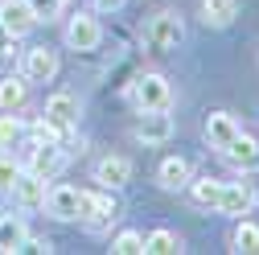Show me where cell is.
Listing matches in <instances>:
<instances>
[{
	"instance_id": "17",
	"label": "cell",
	"mask_w": 259,
	"mask_h": 255,
	"mask_svg": "<svg viewBox=\"0 0 259 255\" xmlns=\"http://www.w3.org/2000/svg\"><path fill=\"white\" fill-rule=\"evenodd\" d=\"M29 103V78H0V111H21Z\"/></svg>"
},
{
	"instance_id": "32",
	"label": "cell",
	"mask_w": 259,
	"mask_h": 255,
	"mask_svg": "<svg viewBox=\"0 0 259 255\" xmlns=\"http://www.w3.org/2000/svg\"><path fill=\"white\" fill-rule=\"evenodd\" d=\"M0 148H5V144H0Z\"/></svg>"
},
{
	"instance_id": "7",
	"label": "cell",
	"mask_w": 259,
	"mask_h": 255,
	"mask_svg": "<svg viewBox=\"0 0 259 255\" xmlns=\"http://www.w3.org/2000/svg\"><path fill=\"white\" fill-rule=\"evenodd\" d=\"M222 156H226V165H231V169H239V173H255V169H259V140L247 136L243 128H239V136L222 148Z\"/></svg>"
},
{
	"instance_id": "5",
	"label": "cell",
	"mask_w": 259,
	"mask_h": 255,
	"mask_svg": "<svg viewBox=\"0 0 259 255\" xmlns=\"http://www.w3.org/2000/svg\"><path fill=\"white\" fill-rule=\"evenodd\" d=\"M132 136H136L140 144H169V140H173V115H169V107H160V111H140Z\"/></svg>"
},
{
	"instance_id": "1",
	"label": "cell",
	"mask_w": 259,
	"mask_h": 255,
	"mask_svg": "<svg viewBox=\"0 0 259 255\" xmlns=\"http://www.w3.org/2000/svg\"><path fill=\"white\" fill-rule=\"evenodd\" d=\"M78 218L87 222L91 231H103V227H111V222L119 218V206H115V198H111V189H78Z\"/></svg>"
},
{
	"instance_id": "11",
	"label": "cell",
	"mask_w": 259,
	"mask_h": 255,
	"mask_svg": "<svg viewBox=\"0 0 259 255\" xmlns=\"http://www.w3.org/2000/svg\"><path fill=\"white\" fill-rule=\"evenodd\" d=\"M58 222H74L78 218V189L74 185H54L46 189V202H41Z\"/></svg>"
},
{
	"instance_id": "20",
	"label": "cell",
	"mask_w": 259,
	"mask_h": 255,
	"mask_svg": "<svg viewBox=\"0 0 259 255\" xmlns=\"http://www.w3.org/2000/svg\"><path fill=\"white\" fill-rule=\"evenodd\" d=\"M189 194H193V206H202V210H218V198H222V181H218V177L189 181Z\"/></svg>"
},
{
	"instance_id": "24",
	"label": "cell",
	"mask_w": 259,
	"mask_h": 255,
	"mask_svg": "<svg viewBox=\"0 0 259 255\" xmlns=\"http://www.w3.org/2000/svg\"><path fill=\"white\" fill-rule=\"evenodd\" d=\"M21 136H25L21 115H17V111H5V115H0V144H5V148H13Z\"/></svg>"
},
{
	"instance_id": "9",
	"label": "cell",
	"mask_w": 259,
	"mask_h": 255,
	"mask_svg": "<svg viewBox=\"0 0 259 255\" xmlns=\"http://www.w3.org/2000/svg\"><path fill=\"white\" fill-rule=\"evenodd\" d=\"M78 115H82V107H78L74 95H66V91H58V95H50V99H46V119L58 123L62 132L78 128Z\"/></svg>"
},
{
	"instance_id": "19",
	"label": "cell",
	"mask_w": 259,
	"mask_h": 255,
	"mask_svg": "<svg viewBox=\"0 0 259 255\" xmlns=\"http://www.w3.org/2000/svg\"><path fill=\"white\" fill-rule=\"evenodd\" d=\"M29 227H25V218L17 214H0V251H21Z\"/></svg>"
},
{
	"instance_id": "10",
	"label": "cell",
	"mask_w": 259,
	"mask_h": 255,
	"mask_svg": "<svg viewBox=\"0 0 259 255\" xmlns=\"http://www.w3.org/2000/svg\"><path fill=\"white\" fill-rule=\"evenodd\" d=\"M54 74H58V54L50 46L25 50V78L29 82H54Z\"/></svg>"
},
{
	"instance_id": "23",
	"label": "cell",
	"mask_w": 259,
	"mask_h": 255,
	"mask_svg": "<svg viewBox=\"0 0 259 255\" xmlns=\"http://www.w3.org/2000/svg\"><path fill=\"white\" fill-rule=\"evenodd\" d=\"M144 251H148V255H173V251H181V239H177L173 231L160 227V231H152V235L144 239Z\"/></svg>"
},
{
	"instance_id": "27",
	"label": "cell",
	"mask_w": 259,
	"mask_h": 255,
	"mask_svg": "<svg viewBox=\"0 0 259 255\" xmlns=\"http://www.w3.org/2000/svg\"><path fill=\"white\" fill-rule=\"evenodd\" d=\"M29 9H33L37 21H54L62 13V0H29Z\"/></svg>"
},
{
	"instance_id": "31",
	"label": "cell",
	"mask_w": 259,
	"mask_h": 255,
	"mask_svg": "<svg viewBox=\"0 0 259 255\" xmlns=\"http://www.w3.org/2000/svg\"><path fill=\"white\" fill-rule=\"evenodd\" d=\"M62 5H66V0H62Z\"/></svg>"
},
{
	"instance_id": "15",
	"label": "cell",
	"mask_w": 259,
	"mask_h": 255,
	"mask_svg": "<svg viewBox=\"0 0 259 255\" xmlns=\"http://www.w3.org/2000/svg\"><path fill=\"white\" fill-rule=\"evenodd\" d=\"M156 181L165 185V189H185L193 181V165L185 161V156H165L160 169H156Z\"/></svg>"
},
{
	"instance_id": "3",
	"label": "cell",
	"mask_w": 259,
	"mask_h": 255,
	"mask_svg": "<svg viewBox=\"0 0 259 255\" xmlns=\"http://www.w3.org/2000/svg\"><path fill=\"white\" fill-rule=\"evenodd\" d=\"M169 99H173V87L165 74H140L132 82V103L140 111H160V107H169Z\"/></svg>"
},
{
	"instance_id": "30",
	"label": "cell",
	"mask_w": 259,
	"mask_h": 255,
	"mask_svg": "<svg viewBox=\"0 0 259 255\" xmlns=\"http://www.w3.org/2000/svg\"><path fill=\"white\" fill-rule=\"evenodd\" d=\"M95 9H99V13H119L123 0H95Z\"/></svg>"
},
{
	"instance_id": "16",
	"label": "cell",
	"mask_w": 259,
	"mask_h": 255,
	"mask_svg": "<svg viewBox=\"0 0 259 255\" xmlns=\"http://www.w3.org/2000/svg\"><path fill=\"white\" fill-rule=\"evenodd\" d=\"M9 194H13V198H17L21 206H25V210H37V206L46 202V181L21 169V177L13 181V189H9Z\"/></svg>"
},
{
	"instance_id": "22",
	"label": "cell",
	"mask_w": 259,
	"mask_h": 255,
	"mask_svg": "<svg viewBox=\"0 0 259 255\" xmlns=\"http://www.w3.org/2000/svg\"><path fill=\"white\" fill-rule=\"evenodd\" d=\"M25 132H29V140H33V144H66V136H70V132H62L58 123H50L46 115H41V119H33V123L25 128Z\"/></svg>"
},
{
	"instance_id": "6",
	"label": "cell",
	"mask_w": 259,
	"mask_h": 255,
	"mask_svg": "<svg viewBox=\"0 0 259 255\" xmlns=\"http://www.w3.org/2000/svg\"><path fill=\"white\" fill-rule=\"evenodd\" d=\"M99 41H103V29H99V21H95L91 13L70 17V25H66V46L70 50L91 54V50H99Z\"/></svg>"
},
{
	"instance_id": "28",
	"label": "cell",
	"mask_w": 259,
	"mask_h": 255,
	"mask_svg": "<svg viewBox=\"0 0 259 255\" xmlns=\"http://www.w3.org/2000/svg\"><path fill=\"white\" fill-rule=\"evenodd\" d=\"M13 50H17V33L0 21V54H13Z\"/></svg>"
},
{
	"instance_id": "25",
	"label": "cell",
	"mask_w": 259,
	"mask_h": 255,
	"mask_svg": "<svg viewBox=\"0 0 259 255\" xmlns=\"http://www.w3.org/2000/svg\"><path fill=\"white\" fill-rule=\"evenodd\" d=\"M111 251H115V255H140V251H144V235H140V231H119V235L111 239Z\"/></svg>"
},
{
	"instance_id": "13",
	"label": "cell",
	"mask_w": 259,
	"mask_h": 255,
	"mask_svg": "<svg viewBox=\"0 0 259 255\" xmlns=\"http://www.w3.org/2000/svg\"><path fill=\"white\" fill-rule=\"evenodd\" d=\"M95 181L103 189H123L132 181V161H127V156H103V161L95 165Z\"/></svg>"
},
{
	"instance_id": "18",
	"label": "cell",
	"mask_w": 259,
	"mask_h": 255,
	"mask_svg": "<svg viewBox=\"0 0 259 255\" xmlns=\"http://www.w3.org/2000/svg\"><path fill=\"white\" fill-rule=\"evenodd\" d=\"M239 17V0H202V21L210 29H226Z\"/></svg>"
},
{
	"instance_id": "14",
	"label": "cell",
	"mask_w": 259,
	"mask_h": 255,
	"mask_svg": "<svg viewBox=\"0 0 259 255\" xmlns=\"http://www.w3.org/2000/svg\"><path fill=\"white\" fill-rule=\"evenodd\" d=\"M0 21H5L17 37H25L29 29L37 25V17H33V9H29V0H0Z\"/></svg>"
},
{
	"instance_id": "29",
	"label": "cell",
	"mask_w": 259,
	"mask_h": 255,
	"mask_svg": "<svg viewBox=\"0 0 259 255\" xmlns=\"http://www.w3.org/2000/svg\"><path fill=\"white\" fill-rule=\"evenodd\" d=\"M21 251H33V255H50V243H46V239H33V235H25Z\"/></svg>"
},
{
	"instance_id": "26",
	"label": "cell",
	"mask_w": 259,
	"mask_h": 255,
	"mask_svg": "<svg viewBox=\"0 0 259 255\" xmlns=\"http://www.w3.org/2000/svg\"><path fill=\"white\" fill-rule=\"evenodd\" d=\"M17 177H21V165L13 161V156H5V152H0V194H9Z\"/></svg>"
},
{
	"instance_id": "2",
	"label": "cell",
	"mask_w": 259,
	"mask_h": 255,
	"mask_svg": "<svg viewBox=\"0 0 259 255\" xmlns=\"http://www.w3.org/2000/svg\"><path fill=\"white\" fill-rule=\"evenodd\" d=\"M144 41H148L152 50H177V46L185 41V25H181V17H177L173 9L156 13V17L144 25Z\"/></svg>"
},
{
	"instance_id": "12",
	"label": "cell",
	"mask_w": 259,
	"mask_h": 255,
	"mask_svg": "<svg viewBox=\"0 0 259 255\" xmlns=\"http://www.w3.org/2000/svg\"><path fill=\"white\" fill-rule=\"evenodd\" d=\"M235 136H239V119H235L231 111H210V115H206V144H210V148L222 152Z\"/></svg>"
},
{
	"instance_id": "4",
	"label": "cell",
	"mask_w": 259,
	"mask_h": 255,
	"mask_svg": "<svg viewBox=\"0 0 259 255\" xmlns=\"http://www.w3.org/2000/svg\"><path fill=\"white\" fill-rule=\"evenodd\" d=\"M62 169H66V144H29L25 173H33L41 181H54Z\"/></svg>"
},
{
	"instance_id": "8",
	"label": "cell",
	"mask_w": 259,
	"mask_h": 255,
	"mask_svg": "<svg viewBox=\"0 0 259 255\" xmlns=\"http://www.w3.org/2000/svg\"><path fill=\"white\" fill-rule=\"evenodd\" d=\"M251 206H255V194H251L247 181H222L218 214H226V218H243V214H251Z\"/></svg>"
},
{
	"instance_id": "21",
	"label": "cell",
	"mask_w": 259,
	"mask_h": 255,
	"mask_svg": "<svg viewBox=\"0 0 259 255\" xmlns=\"http://www.w3.org/2000/svg\"><path fill=\"white\" fill-rule=\"evenodd\" d=\"M231 247H235V251H247V255H259V222L239 218V227H235V235H231Z\"/></svg>"
}]
</instances>
